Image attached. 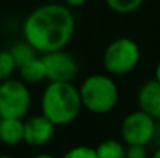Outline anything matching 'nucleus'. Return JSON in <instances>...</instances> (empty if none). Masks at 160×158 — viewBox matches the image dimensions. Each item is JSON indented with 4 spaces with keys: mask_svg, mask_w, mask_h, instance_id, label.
I'll return each instance as SVG.
<instances>
[{
    "mask_svg": "<svg viewBox=\"0 0 160 158\" xmlns=\"http://www.w3.org/2000/svg\"><path fill=\"white\" fill-rule=\"evenodd\" d=\"M126 154V147L117 140H106L98 144L97 157L98 158H123Z\"/></svg>",
    "mask_w": 160,
    "mask_h": 158,
    "instance_id": "13",
    "label": "nucleus"
},
{
    "mask_svg": "<svg viewBox=\"0 0 160 158\" xmlns=\"http://www.w3.org/2000/svg\"><path fill=\"white\" fill-rule=\"evenodd\" d=\"M124 157L128 158H145L146 157V149L142 144H131L126 147Z\"/></svg>",
    "mask_w": 160,
    "mask_h": 158,
    "instance_id": "17",
    "label": "nucleus"
},
{
    "mask_svg": "<svg viewBox=\"0 0 160 158\" xmlns=\"http://www.w3.org/2000/svg\"><path fill=\"white\" fill-rule=\"evenodd\" d=\"M140 47L129 37L112 41L103 53V67L109 74L123 76L131 73L140 62Z\"/></svg>",
    "mask_w": 160,
    "mask_h": 158,
    "instance_id": "4",
    "label": "nucleus"
},
{
    "mask_svg": "<svg viewBox=\"0 0 160 158\" xmlns=\"http://www.w3.org/2000/svg\"><path fill=\"white\" fill-rule=\"evenodd\" d=\"M42 62L45 67V79L48 81H62L72 82L78 74V62L70 53L62 50H54L44 53Z\"/></svg>",
    "mask_w": 160,
    "mask_h": 158,
    "instance_id": "7",
    "label": "nucleus"
},
{
    "mask_svg": "<svg viewBox=\"0 0 160 158\" xmlns=\"http://www.w3.org/2000/svg\"><path fill=\"white\" fill-rule=\"evenodd\" d=\"M31 105V93L23 81L0 82V118H23Z\"/></svg>",
    "mask_w": 160,
    "mask_h": 158,
    "instance_id": "5",
    "label": "nucleus"
},
{
    "mask_svg": "<svg viewBox=\"0 0 160 158\" xmlns=\"http://www.w3.org/2000/svg\"><path fill=\"white\" fill-rule=\"evenodd\" d=\"M145 0H106V5L118 14H129L137 11Z\"/></svg>",
    "mask_w": 160,
    "mask_h": 158,
    "instance_id": "14",
    "label": "nucleus"
},
{
    "mask_svg": "<svg viewBox=\"0 0 160 158\" xmlns=\"http://www.w3.org/2000/svg\"><path fill=\"white\" fill-rule=\"evenodd\" d=\"M17 65L14 62L12 54L9 53V50L0 51V82L6 81L12 76V73L16 71Z\"/></svg>",
    "mask_w": 160,
    "mask_h": 158,
    "instance_id": "15",
    "label": "nucleus"
},
{
    "mask_svg": "<svg viewBox=\"0 0 160 158\" xmlns=\"http://www.w3.org/2000/svg\"><path fill=\"white\" fill-rule=\"evenodd\" d=\"M0 119H2V118H0Z\"/></svg>",
    "mask_w": 160,
    "mask_h": 158,
    "instance_id": "21",
    "label": "nucleus"
},
{
    "mask_svg": "<svg viewBox=\"0 0 160 158\" xmlns=\"http://www.w3.org/2000/svg\"><path fill=\"white\" fill-rule=\"evenodd\" d=\"M82 108L79 90L72 82L50 81L41 98L42 115L54 126H67L73 122Z\"/></svg>",
    "mask_w": 160,
    "mask_h": 158,
    "instance_id": "2",
    "label": "nucleus"
},
{
    "mask_svg": "<svg viewBox=\"0 0 160 158\" xmlns=\"http://www.w3.org/2000/svg\"><path fill=\"white\" fill-rule=\"evenodd\" d=\"M138 108L152 116L154 119H160V82L154 78L142 85L137 96Z\"/></svg>",
    "mask_w": 160,
    "mask_h": 158,
    "instance_id": "9",
    "label": "nucleus"
},
{
    "mask_svg": "<svg viewBox=\"0 0 160 158\" xmlns=\"http://www.w3.org/2000/svg\"><path fill=\"white\" fill-rule=\"evenodd\" d=\"M17 70H19L20 79L25 84H38V82L45 79V67H44L42 57L36 56L34 59L28 60L23 65H20Z\"/></svg>",
    "mask_w": 160,
    "mask_h": 158,
    "instance_id": "11",
    "label": "nucleus"
},
{
    "mask_svg": "<svg viewBox=\"0 0 160 158\" xmlns=\"http://www.w3.org/2000/svg\"><path fill=\"white\" fill-rule=\"evenodd\" d=\"M54 129L56 126L47 116L44 115L31 116L27 121H23V141L31 147L45 146L47 143L52 141Z\"/></svg>",
    "mask_w": 160,
    "mask_h": 158,
    "instance_id": "8",
    "label": "nucleus"
},
{
    "mask_svg": "<svg viewBox=\"0 0 160 158\" xmlns=\"http://www.w3.org/2000/svg\"><path fill=\"white\" fill-rule=\"evenodd\" d=\"M154 157H156V158H160V147L157 149V151H156V152H154Z\"/></svg>",
    "mask_w": 160,
    "mask_h": 158,
    "instance_id": "20",
    "label": "nucleus"
},
{
    "mask_svg": "<svg viewBox=\"0 0 160 158\" xmlns=\"http://www.w3.org/2000/svg\"><path fill=\"white\" fill-rule=\"evenodd\" d=\"M0 141L8 146H16L20 141H23L22 118H2L0 119Z\"/></svg>",
    "mask_w": 160,
    "mask_h": 158,
    "instance_id": "10",
    "label": "nucleus"
},
{
    "mask_svg": "<svg viewBox=\"0 0 160 158\" xmlns=\"http://www.w3.org/2000/svg\"><path fill=\"white\" fill-rule=\"evenodd\" d=\"M65 158H98L97 149L90 146H76L65 152Z\"/></svg>",
    "mask_w": 160,
    "mask_h": 158,
    "instance_id": "16",
    "label": "nucleus"
},
{
    "mask_svg": "<svg viewBox=\"0 0 160 158\" xmlns=\"http://www.w3.org/2000/svg\"><path fill=\"white\" fill-rule=\"evenodd\" d=\"M156 135V119L145 113L143 110H137L129 113L121 122V136L123 141L131 144L146 146L152 141Z\"/></svg>",
    "mask_w": 160,
    "mask_h": 158,
    "instance_id": "6",
    "label": "nucleus"
},
{
    "mask_svg": "<svg viewBox=\"0 0 160 158\" xmlns=\"http://www.w3.org/2000/svg\"><path fill=\"white\" fill-rule=\"evenodd\" d=\"M87 0H65V5L68 6V8H78V6H81V5H84Z\"/></svg>",
    "mask_w": 160,
    "mask_h": 158,
    "instance_id": "18",
    "label": "nucleus"
},
{
    "mask_svg": "<svg viewBox=\"0 0 160 158\" xmlns=\"http://www.w3.org/2000/svg\"><path fill=\"white\" fill-rule=\"evenodd\" d=\"M78 90L82 107L97 115L109 113L118 103V87L107 74H92L86 78Z\"/></svg>",
    "mask_w": 160,
    "mask_h": 158,
    "instance_id": "3",
    "label": "nucleus"
},
{
    "mask_svg": "<svg viewBox=\"0 0 160 158\" xmlns=\"http://www.w3.org/2000/svg\"><path fill=\"white\" fill-rule=\"evenodd\" d=\"M156 79L160 82V62L157 64V67H156Z\"/></svg>",
    "mask_w": 160,
    "mask_h": 158,
    "instance_id": "19",
    "label": "nucleus"
},
{
    "mask_svg": "<svg viewBox=\"0 0 160 158\" xmlns=\"http://www.w3.org/2000/svg\"><path fill=\"white\" fill-rule=\"evenodd\" d=\"M75 17L67 5L45 3L23 22V37L38 53L62 50L73 37Z\"/></svg>",
    "mask_w": 160,
    "mask_h": 158,
    "instance_id": "1",
    "label": "nucleus"
},
{
    "mask_svg": "<svg viewBox=\"0 0 160 158\" xmlns=\"http://www.w3.org/2000/svg\"><path fill=\"white\" fill-rule=\"evenodd\" d=\"M9 53L12 54L14 62H16V65H17V68H19L20 65L27 64V62L31 60V59H34L38 51L23 39L22 42H16V44L9 48Z\"/></svg>",
    "mask_w": 160,
    "mask_h": 158,
    "instance_id": "12",
    "label": "nucleus"
}]
</instances>
